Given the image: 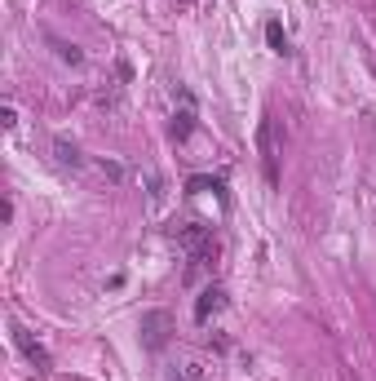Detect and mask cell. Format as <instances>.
<instances>
[{
  "label": "cell",
  "mask_w": 376,
  "mask_h": 381,
  "mask_svg": "<svg viewBox=\"0 0 376 381\" xmlns=\"http://www.w3.org/2000/svg\"><path fill=\"white\" fill-rule=\"evenodd\" d=\"M257 155H261L266 182L279 187V124H275V116H261V124H257Z\"/></svg>",
  "instance_id": "obj_1"
},
{
  "label": "cell",
  "mask_w": 376,
  "mask_h": 381,
  "mask_svg": "<svg viewBox=\"0 0 376 381\" xmlns=\"http://www.w3.org/2000/svg\"><path fill=\"white\" fill-rule=\"evenodd\" d=\"M173 328H177V324H173V315H168V311H159V306H155V311H142V346L146 350H164L168 337H173Z\"/></svg>",
  "instance_id": "obj_2"
},
{
  "label": "cell",
  "mask_w": 376,
  "mask_h": 381,
  "mask_svg": "<svg viewBox=\"0 0 376 381\" xmlns=\"http://www.w3.org/2000/svg\"><path fill=\"white\" fill-rule=\"evenodd\" d=\"M9 332H14V346H18V350H23V355H27V359H31V364H36V368H40V373H49V368H53V359H49V350H44V346H40V341H36V337H31V332H27V328H23V324H9Z\"/></svg>",
  "instance_id": "obj_3"
},
{
  "label": "cell",
  "mask_w": 376,
  "mask_h": 381,
  "mask_svg": "<svg viewBox=\"0 0 376 381\" xmlns=\"http://www.w3.org/2000/svg\"><path fill=\"white\" fill-rule=\"evenodd\" d=\"M221 306H226V288H221V284H209V288L200 293V302H195V319H200V324H209L213 315L221 311Z\"/></svg>",
  "instance_id": "obj_4"
},
{
  "label": "cell",
  "mask_w": 376,
  "mask_h": 381,
  "mask_svg": "<svg viewBox=\"0 0 376 381\" xmlns=\"http://www.w3.org/2000/svg\"><path fill=\"white\" fill-rule=\"evenodd\" d=\"M168 133H173V142H186V137L195 133V107L177 111V116H173V129H168Z\"/></svg>",
  "instance_id": "obj_5"
},
{
  "label": "cell",
  "mask_w": 376,
  "mask_h": 381,
  "mask_svg": "<svg viewBox=\"0 0 376 381\" xmlns=\"http://www.w3.org/2000/svg\"><path fill=\"white\" fill-rule=\"evenodd\" d=\"M53 155H58V164H71V169H80V164H84L80 146L67 142V137H53Z\"/></svg>",
  "instance_id": "obj_6"
},
{
  "label": "cell",
  "mask_w": 376,
  "mask_h": 381,
  "mask_svg": "<svg viewBox=\"0 0 376 381\" xmlns=\"http://www.w3.org/2000/svg\"><path fill=\"white\" fill-rule=\"evenodd\" d=\"M186 191H191V195H200V191H213V195H221V200H226V182H221V178H204V173L186 178Z\"/></svg>",
  "instance_id": "obj_7"
},
{
  "label": "cell",
  "mask_w": 376,
  "mask_h": 381,
  "mask_svg": "<svg viewBox=\"0 0 376 381\" xmlns=\"http://www.w3.org/2000/svg\"><path fill=\"white\" fill-rule=\"evenodd\" d=\"M266 40H270V49L279 53V58H288V53H293V44H288V36H284V27L275 23V18H270L266 23Z\"/></svg>",
  "instance_id": "obj_8"
},
{
  "label": "cell",
  "mask_w": 376,
  "mask_h": 381,
  "mask_svg": "<svg viewBox=\"0 0 376 381\" xmlns=\"http://www.w3.org/2000/svg\"><path fill=\"white\" fill-rule=\"evenodd\" d=\"M53 49H58V58L71 62V67H80V62H84V53L75 49V44H67V40H53Z\"/></svg>",
  "instance_id": "obj_9"
},
{
  "label": "cell",
  "mask_w": 376,
  "mask_h": 381,
  "mask_svg": "<svg viewBox=\"0 0 376 381\" xmlns=\"http://www.w3.org/2000/svg\"><path fill=\"white\" fill-rule=\"evenodd\" d=\"M98 173L111 182H124V164H116V160H98Z\"/></svg>",
  "instance_id": "obj_10"
}]
</instances>
